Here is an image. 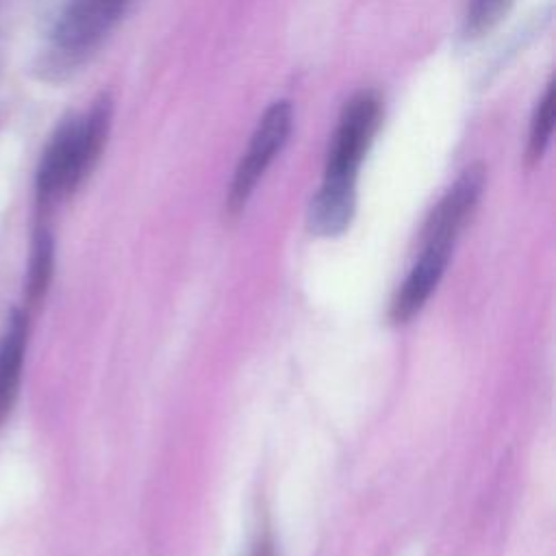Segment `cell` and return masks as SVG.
<instances>
[{
	"label": "cell",
	"mask_w": 556,
	"mask_h": 556,
	"mask_svg": "<svg viewBox=\"0 0 556 556\" xmlns=\"http://www.w3.org/2000/svg\"><path fill=\"white\" fill-rule=\"evenodd\" d=\"M482 189H484L482 165H469L430 213L421 230V243H443L454 248V241L465 228L467 219L471 217Z\"/></svg>",
	"instance_id": "5b68a950"
},
{
	"label": "cell",
	"mask_w": 556,
	"mask_h": 556,
	"mask_svg": "<svg viewBox=\"0 0 556 556\" xmlns=\"http://www.w3.org/2000/svg\"><path fill=\"white\" fill-rule=\"evenodd\" d=\"M382 122V102L374 91L352 96L330 137L321 185L308 208V230L317 237L341 235L356 208V178Z\"/></svg>",
	"instance_id": "6da1fadb"
},
{
	"label": "cell",
	"mask_w": 556,
	"mask_h": 556,
	"mask_svg": "<svg viewBox=\"0 0 556 556\" xmlns=\"http://www.w3.org/2000/svg\"><path fill=\"white\" fill-rule=\"evenodd\" d=\"M24 350L26 317L15 311L0 334V426L11 415L13 404L17 400L24 367Z\"/></svg>",
	"instance_id": "52a82bcc"
},
{
	"label": "cell",
	"mask_w": 556,
	"mask_h": 556,
	"mask_svg": "<svg viewBox=\"0 0 556 556\" xmlns=\"http://www.w3.org/2000/svg\"><path fill=\"white\" fill-rule=\"evenodd\" d=\"M132 0H61L52 41L63 56L80 59L96 50L117 26Z\"/></svg>",
	"instance_id": "277c9868"
},
{
	"label": "cell",
	"mask_w": 556,
	"mask_h": 556,
	"mask_svg": "<svg viewBox=\"0 0 556 556\" xmlns=\"http://www.w3.org/2000/svg\"><path fill=\"white\" fill-rule=\"evenodd\" d=\"M513 7V0H467L463 17V37L473 41L493 30Z\"/></svg>",
	"instance_id": "ba28073f"
},
{
	"label": "cell",
	"mask_w": 556,
	"mask_h": 556,
	"mask_svg": "<svg viewBox=\"0 0 556 556\" xmlns=\"http://www.w3.org/2000/svg\"><path fill=\"white\" fill-rule=\"evenodd\" d=\"M254 556H271V554H269V549H267V547H263V549H258Z\"/></svg>",
	"instance_id": "8fae6325"
},
{
	"label": "cell",
	"mask_w": 556,
	"mask_h": 556,
	"mask_svg": "<svg viewBox=\"0 0 556 556\" xmlns=\"http://www.w3.org/2000/svg\"><path fill=\"white\" fill-rule=\"evenodd\" d=\"M50 269H52V243L48 237H41L37 241L33 263H30V276H28V298L33 302L46 291Z\"/></svg>",
	"instance_id": "30bf717a"
},
{
	"label": "cell",
	"mask_w": 556,
	"mask_h": 556,
	"mask_svg": "<svg viewBox=\"0 0 556 556\" xmlns=\"http://www.w3.org/2000/svg\"><path fill=\"white\" fill-rule=\"evenodd\" d=\"M293 128V106L289 100H276L267 106L263 117L258 119L245 152L241 154V161L235 169L226 206L228 213L237 215L254 193L258 180L267 172V167L274 163V159L282 152V148L289 141Z\"/></svg>",
	"instance_id": "3957f363"
},
{
	"label": "cell",
	"mask_w": 556,
	"mask_h": 556,
	"mask_svg": "<svg viewBox=\"0 0 556 556\" xmlns=\"http://www.w3.org/2000/svg\"><path fill=\"white\" fill-rule=\"evenodd\" d=\"M111 100L100 98L89 111L72 115L52 135L37 172L41 202H59L93 169L109 135Z\"/></svg>",
	"instance_id": "7a4b0ae2"
},
{
	"label": "cell",
	"mask_w": 556,
	"mask_h": 556,
	"mask_svg": "<svg viewBox=\"0 0 556 556\" xmlns=\"http://www.w3.org/2000/svg\"><path fill=\"white\" fill-rule=\"evenodd\" d=\"M552 128H554V85H547L543 98L536 104L532 124H530V135H528V148H526V156L528 161H539L549 143L552 137Z\"/></svg>",
	"instance_id": "9c48e42d"
},
{
	"label": "cell",
	"mask_w": 556,
	"mask_h": 556,
	"mask_svg": "<svg viewBox=\"0 0 556 556\" xmlns=\"http://www.w3.org/2000/svg\"><path fill=\"white\" fill-rule=\"evenodd\" d=\"M450 254L452 245L421 243L419 258L415 261V265L410 267V271L406 274L404 282L397 287L391 300L389 317L393 324H406L421 311V306L439 285L450 261Z\"/></svg>",
	"instance_id": "8992f818"
}]
</instances>
